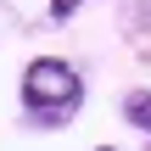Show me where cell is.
Wrapping results in <instances>:
<instances>
[{
    "instance_id": "1",
    "label": "cell",
    "mask_w": 151,
    "mask_h": 151,
    "mask_svg": "<svg viewBox=\"0 0 151 151\" xmlns=\"http://www.w3.org/2000/svg\"><path fill=\"white\" fill-rule=\"evenodd\" d=\"M84 106V73L62 56H34L22 67V112L39 129H62Z\"/></svg>"
},
{
    "instance_id": "2",
    "label": "cell",
    "mask_w": 151,
    "mask_h": 151,
    "mask_svg": "<svg viewBox=\"0 0 151 151\" xmlns=\"http://www.w3.org/2000/svg\"><path fill=\"white\" fill-rule=\"evenodd\" d=\"M123 118L146 134V146H151V90H129L123 95Z\"/></svg>"
},
{
    "instance_id": "3",
    "label": "cell",
    "mask_w": 151,
    "mask_h": 151,
    "mask_svg": "<svg viewBox=\"0 0 151 151\" xmlns=\"http://www.w3.org/2000/svg\"><path fill=\"white\" fill-rule=\"evenodd\" d=\"M78 6H90V0H50V17H73Z\"/></svg>"
},
{
    "instance_id": "4",
    "label": "cell",
    "mask_w": 151,
    "mask_h": 151,
    "mask_svg": "<svg viewBox=\"0 0 151 151\" xmlns=\"http://www.w3.org/2000/svg\"><path fill=\"white\" fill-rule=\"evenodd\" d=\"M95 151H112V146H95Z\"/></svg>"
}]
</instances>
